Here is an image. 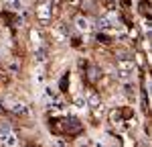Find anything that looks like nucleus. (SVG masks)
<instances>
[{"mask_svg":"<svg viewBox=\"0 0 152 147\" xmlns=\"http://www.w3.org/2000/svg\"><path fill=\"white\" fill-rule=\"evenodd\" d=\"M18 143L16 141V135L10 131V127L8 125H2L0 127V145L2 147H14Z\"/></svg>","mask_w":152,"mask_h":147,"instance_id":"f257e3e1","label":"nucleus"},{"mask_svg":"<svg viewBox=\"0 0 152 147\" xmlns=\"http://www.w3.org/2000/svg\"><path fill=\"white\" fill-rule=\"evenodd\" d=\"M116 23H118V19L114 12H105L104 16H99V27L102 29H112Z\"/></svg>","mask_w":152,"mask_h":147,"instance_id":"f03ea898","label":"nucleus"},{"mask_svg":"<svg viewBox=\"0 0 152 147\" xmlns=\"http://www.w3.org/2000/svg\"><path fill=\"white\" fill-rule=\"evenodd\" d=\"M49 57V49L47 47H43V45H39V47L35 49V61L41 65V63H45Z\"/></svg>","mask_w":152,"mask_h":147,"instance_id":"7ed1b4c3","label":"nucleus"},{"mask_svg":"<svg viewBox=\"0 0 152 147\" xmlns=\"http://www.w3.org/2000/svg\"><path fill=\"white\" fill-rule=\"evenodd\" d=\"M118 70H122V72H136V68H134V61L130 59V57H124V59L118 61Z\"/></svg>","mask_w":152,"mask_h":147,"instance_id":"20e7f679","label":"nucleus"},{"mask_svg":"<svg viewBox=\"0 0 152 147\" xmlns=\"http://www.w3.org/2000/svg\"><path fill=\"white\" fill-rule=\"evenodd\" d=\"M51 16H53V8H51L49 4H43V6L39 8V19H41V21H49Z\"/></svg>","mask_w":152,"mask_h":147,"instance_id":"39448f33","label":"nucleus"},{"mask_svg":"<svg viewBox=\"0 0 152 147\" xmlns=\"http://www.w3.org/2000/svg\"><path fill=\"white\" fill-rule=\"evenodd\" d=\"M75 27H77V31L85 33V31H89V21H87L85 16H77V19H75Z\"/></svg>","mask_w":152,"mask_h":147,"instance_id":"423d86ee","label":"nucleus"},{"mask_svg":"<svg viewBox=\"0 0 152 147\" xmlns=\"http://www.w3.org/2000/svg\"><path fill=\"white\" fill-rule=\"evenodd\" d=\"M118 80H122V82H132L134 80V76H136V72H122V70H118Z\"/></svg>","mask_w":152,"mask_h":147,"instance_id":"0eeeda50","label":"nucleus"},{"mask_svg":"<svg viewBox=\"0 0 152 147\" xmlns=\"http://www.w3.org/2000/svg\"><path fill=\"white\" fill-rule=\"evenodd\" d=\"M73 106L77 110H87L89 106H87V100H85V96H77L75 98V102H73Z\"/></svg>","mask_w":152,"mask_h":147,"instance_id":"6e6552de","label":"nucleus"},{"mask_svg":"<svg viewBox=\"0 0 152 147\" xmlns=\"http://www.w3.org/2000/svg\"><path fill=\"white\" fill-rule=\"evenodd\" d=\"M8 8L14 10V12H20L24 8V6H23V0H8Z\"/></svg>","mask_w":152,"mask_h":147,"instance_id":"1a4fd4ad","label":"nucleus"},{"mask_svg":"<svg viewBox=\"0 0 152 147\" xmlns=\"http://www.w3.org/2000/svg\"><path fill=\"white\" fill-rule=\"evenodd\" d=\"M10 110L16 112V114H24V112H26V106H24L23 102H14V104L10 106Z\"/></svg>","mask_w":152,"mask_h":147,"instance_id":"9d476101","label":"nucleus"},{"mask_svg":"<svg viewBox=\"0 0 152 147\" xmlns=\"http://www.w3.org/2000/svg\"><path fill=\"white\" fill-rule=\"evenodd\" d=\"M112 122H114L116 127L122 125V112H120V110H112Z\"/></svg>","mask_w":152,"mask_h":147,"instance_id":"9b49d317","label":"nucleus"},{"mask_svg":"<svg viewBox=\"0 0 152 147\" xmlns=\"http://www.w3.org/2000/svg\"><path fill=\"white\" fill-rule=\"evenodd\" d=\"M31 45H33L35 49L41 45V37H39V33H37V31H31Z\"/></svg>","mask_w":152,"mask_h":147,"instance_id":"f8f14e48","label":"nucleus"},{"mask_svg":"<svg viewBox=\"0 0 152 147\" xmlns=\"http://www.w3.org/2000/svg\"><path fill=\"white\" fill-rule=\"evenodd\" d=\"M85 100H87V106H94V108H95V106H99V98L95 96V94H89Z\"/></svg>","mask_w":152,"mask_h":147,"instance_id":"ddd939ff","label":"nucleus"},{"mask_svg":"<svg viewBox=\"0 0 152 147\" xmlns=\"http://www.w3.org/2000/svg\"><path fill=\"white\" fill-rule=\"evenodd\" d=\"M57 35L69 37V27H67V24H59V27H57Z\"/></svg>","mask_w":152,"mask_h":147,"instance_id":"4468645a","label":"nucleus"},{"mask_svg":"<svg viewBox=\"0 0 152 147\" xmlns=\"http://www.w3.org/2000/svg\"><path fill=\"white\" fill-rule=\"evenodd\" d=\"M35 82H37V84H43V82H45V74H43V70H37V74H35Z\"/></svg>","mask_w":152,"mask_h":147,"instance_id":"2eb2a0df","label":"nucleus"},{"mask_svg":"<svg viewBox=\"0 0 152 147\" xmlns=\"http://www.w3.org/2000/svg\"><path fill=\"white\" fill-rule=\"evenodd\" d=\"M97 68H91V70H89V78H91V80H97V78H99V76H97Z\"/></svg>","mask_w":152,"mask_h":147,"instance_id":"dca6fc26","label":"nucleus"},{"mask_svg":"<svg viewBox=\"0 0 152 147\" xmlns=\"http://www.w3.org/2000/svg\"><path fill=\"white\" fill-rule=\"evenodd\" d=\"M53 147H67V143H65L63 139H55V141H53Z\"/></svg>","mask_w":152,"mask_h":147,"instance_id":"f3484780","label":"nucleus"},{"mask_svg":"<svg viewBox=\"0 0 152 147\" xmlns=\"http://www.w3.org/2000/svg\"><path fill=\"white\" fill-rule=\"evenodd\" d=\"M142 29L148 33V31H150V23H148V21H144V23H142Z\"/></svg>","mask_w":152,"mask_h":147,"instance_id":"a211bd4d","label":"nucleus"}]
</instances>
